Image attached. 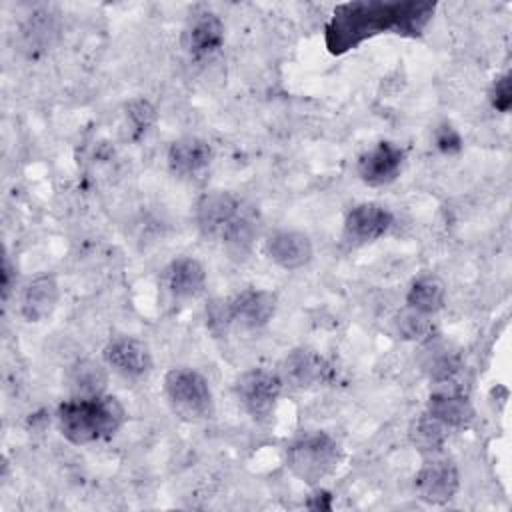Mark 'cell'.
<instances>
[{
	"label": "cell",
	"mask_w": 512,
	"mask_h": 512,
	"mask_svg": "<svg viewBox=\"0 0 512 512\" xmlns=\"http://www.w3.org/2000/svg\"><path fill=\"white\" fill-rule=\"evenodd\" d=\"M436 10L434 2H384L358 0L334 8L324 28V42L330 54H344L366 38L390 32L400 36H420Z\"/></svg>",
	"instance_id": "obj_1"
},
{
	"label": "cell",
	"mask_w": 512,
	"mask_h": 512,
	"mask_svg": "<svg viewBox=\"0 0 512 512\" xmlns=\"http://www.w3.org/2000/svg\"><path fill=\"white\" fill-rule=\"evenodd\" d=\"M126 420V410L114 396L72 398L58 408V428L72 444H90L114 436Z\"/></svg>",
	"instance_id": "obj_2"
},
{
	"label": "cell",
	"mask_w": 512,
	"mask_h": 512,
	"mask_svg": "<svg viewBox=\"0 0 512 512\" xmlns=\"http://www.w3.org/2000/svg\"><path fill=\"white\" fill-rule=\"evenodd\" d=\"M340 456V446L330 434L308 432L288 446L286 464L302 482L318 484L336 470Z\"/></svg>",
	"instance_id": "obj_3"
},
{
	"label": "cell",
	"mask_w": 512,
	"mask_h": 512,
	"mask_svg": "<svg viewBox=\"0 0 512 512\" xmlns=\"http://www.w3.org/2000/svg\"><path fill=\"white\" fill-rule=\"evenodd\" d=\"M164 392L170 408L184 420H202L212 412L208 380L192 368H172L164 376Z\"/></svg>",
	"instance_id": "obj_4"
},
{
	"label": "cell",
	"mask_w": 512,
	"mask_h": 512,
	"mask_svg": "<svg viewBox=\"0 0 512 512\" xmlns=\"http://www.w3.org/2000/svg\"><path fill=\"white\" fill-rule=\"evenodd\" d=\"M282 378L278 372L266 368H250L242 372L234 382V392L242 408L252 418H266L272 414L280 392H282Z\"/></svg>",
	"instance_id": "obj_5"
},
{
	"label": "cell",
	"mask_w": 512,
	"mask_h": 512,
	"mask_svg": "<svg viewBox=\"0 0 512 512\" xmlns=\"http://www.w3.org/2000/svg\"><path fill=\"white\" fill-rule=\"evenodd\" d=\"M460 486V474L450 458H430L422 464L414 478V488L418 496L430 504H444L454 498Z\"/></svg>",
	"instance_id": "obj_6"
},
{
	"label": "cell",
	"mask_w": 512,
	"mask_h": 512,
	"mask_svg": "<svg viewBox=\"0 0 512 512\" xmlns=\"http://www.w3.org/2000/svg\"><path fill=\"white\" fill-rule=\"evenodd\" d=\"M230 324H238L248 330L266 326L276 312V296L268 290L248 288L224 302Z\"/></svg>",
	"instance_id": "obj_7"
},
{
	"label": "cell",
	"mask_w": 512,
	"mask_h": 512,
	"mask_svg": "<svg viewBox=\"0 0 512 512\" xmlns=\"http://www.w3.org/2000/svg\"><path fill=\"white\" fill-rule=\"evenodd\" d=\"M404 164V150L382 140L358 158V176L368 186H384L398 178Z\"/></svg>",
	"instance_id": "obj_8"
},
{
	"label": "cell",
	"mask_w": 512,
	"mask_h": 512,
	"mask_svg": "<svg viewBox=\"0 0 512 512\" xmlns=\"http://www.w3.org/2000/svg\"><path fill=\"white\" fill-rule=\"evenodd\" d=\"M106 364L124 378H142L152 370L148 346L134 336H116L104 348Z\"/></svg>",
	"instance_id": "obj_9"
},
{
	"label": "cell",
	"mask_w": 512,
	"mask_h": 512,
	"mask_svg": "<svg viewBox=\"0 0 512 512\" xmlns=\"http://www.w3.org/2000/svg\"><path fill=\"white\" fill-rule=\"evenodd\" d=\"M240 202L222 190L204 194L196 204V222L204 236L222 238L226 228L240 216Z\"/></svg>",
	"instance_id": "obj_10"
},
{
	"label": "cell",
	"mask_w": 512,
	"mask_h": 512,
	"mask_svg": "<svg viewBox=\"0 0 512 512\" xmlns=\"http://www.w3.org/2000/svg\"><path fill=\"white\" fill-rule=\"evenodd\" d=\"M392 226V214L382 204L364 202L354 206L344 220V238L354 244L374 242Z\"/></svg>",
	"instance_id": "obj_11"
},
{
	"label": "cell",
	"mask_w": 512,
	"mask_h": 512,
	"mask_svg": "<svg viewBox=\"0 0 512 512\" xmlns=\"http://www.w3.org/2000/svg\"><path fill=\"white\" fill-rule=\"evenodd\" d=\"M278 374L284 384H288L296 390H304V388H312L320 382H326V378L330 374V366L314 350L298 348L284 356Z\"/></svg>",
	"instance_id": "obj_12"
},
{
	"label": "cell",
	"mask_w": 512,
	"mask_h": 512,
	"mask_svg": "<svg viewBox=\"0 0 512 512\" xmlns=\"http://www.w3.org/2000/svg\"><path fill=\"white\" fill-rule=\"evenodd\" d=\"M180 42L182 48L194 58L212 54L224 42V24L212 12H198L186 22Z\"/></svg>",
	"instance_id": "obj_13"
},
{
	"label": "cell",
	"mask_w": 512,
	"mask_h": 512,
	"mask_svg": "<svg viewBox=\"0 0 512 512\" xmlns=\"http://www.w3.org/2000/svg\"><path fill=\"white\" fill-rule=\"evenodd\" d=\"M264 250L268 258L284 270H298L306 266L314 256L310 238L296 230H280L270 234Z\"/></svg>",
	"instance_id": "obj_14"
},
{
	"label": "cell",
	"mask_w": 512,
	"mask_h": 512,
	"mask_svg": "<svg viewBox=\"0 0 512 512\" xmlns=\"http://www.w3.org/2000/svg\"><path fill=\"white\" fill-rule=\"evenodd\" d=\"M162 284L172 298L190 300L202 294L206 284V270L196 258L184 256L170 262L162 274Z\"/></svg>",
	"instance_id": "obj_15"
},
{
	"label": "cell",
	"mask_w": 512,
	"mask_h": 512,
	"mask_svg": "<svg viewBox=\"0 0 512 512\" xmlns=\"http://www.w3.org/2000/svg\"><path fill=\"white\" fill-rule=\"evenodd\" d=\"M58 296L60 290L56 278L52 274H40L26 284L20 300V312L28 322H40L52 314Z\"/></svg>",
	"instance_id": "obj_16"
},
{
	"label": "cell",
	"mask_w": 512,
	"mask_h": 512,
	"mask_svg": "<svg viewBox=\"0 0 512 512\" xmlns=\"http://www.w3.org/2000/svg\"><path fill=\"white\" fill-rule=\"evenodd\" d=\"M212 162V146L198 136H184L170 144L168 166L174 174L190 176Z\"/></svg>",
	"instance_id": "obj_17"
},
{
	"label": "cell",
	"mask_w": 512,
	"mask_h": 512,
	"mask_svg": "<svg viewBox=\"0 0 512 512\" xmlns=\"http://www.w3.org/2000/svg\"><path fill=\"white\" fill-rule=\"evenodd\" d=\"M428 414L450 428H464L474 418L470 400L456 388H442L430 394Z\"/></svg>",
	"instance_id": "obj_18"
},
{
	"label": "cell",
	"mask_w": 512,
	"mask_h": 512,
	"mask_svg": "<svg viewBox=\"0 0 512 512\" xmlns=\"http://www.w3.org/2000/svg\"><path fill=\"white\" fill-rule=\"evenodd\" d=\"M108 382V374L100 362L94 360H80L70 366L66 376V386L70 388L74 398H88L98 396L104 392Z\"/></svg>",
	"instance_id": "obj_19"
},
{
	"label": "cell",
	"mask_w": 512,
	"mask_h": 512,
	"mask_svg": "<svg viewBox=\"0 0 512 512\" xmlns=\"http://www.w3.org/2000/svg\"><path fill=\"white\" fill-rule=\"evenodd\" d=\"M446 300V288L444 282L438 276L426 274L420 276L412 282V286L408 288L406 294V304L410 310L420 312V314H436L438 310H442Z\"/></svg>",
	"instance_id": "obj_20"
},
{
	"label": "cell",
	"mask_w": 512,
	"mask_h": 512,
	"mask_svg": "<svg viewBox=\"0 0 512 512\" xmlns=\"http://www.w3.org/2000/svg\"><path fill=\"white\" fill-rule=\"evenodd\" d=\"M408 436L422 454H438L446 444V426L426 412L412 422Z\"/></svg>",
	"instance_id": "obj_21"
},
{
	"label": "cell",
	"mask_w": 512,
	"mask_h": 512,
	"mask_svg": "<svg viewBox=\"0 0 512 512\" xmlns=\"http://www.w3.org/2000/svg\"><path fill=\"white\" fill-rule=\"evenodd\" d=\"M256 228L252 218H248L244 212H240V216L226 228V232L222 234V242L226 244V248L234 254V256H244L254 240Z\"/></svg>",
	"instance_id": "obj_22"
},
{
	"label": "cell",
	"mask_w": 512,
	"mask_h": 512,
	"mask_svg": "<svg viewBox=\"0 0 512 512\" xmlns=\"http://www.w3.org/2000/svg\"><path fill=\"white\" fill-rule=\"evenodd\" d=\"M126 116H128V122L132 126V132L134 136H142L148 132V128L154 124L156 120V112L154 108L150 106V102L146 100H132L128 106H126Z\"/></svg>",
	"instance_id": "obj_23"
},
{
	"label": "cell",
	"mask_w": 512,
	"mask_h": 512,
	"mask_svg": "<svg viewBox=\"0 0 512 512\" xmlns=\"http://www.w3.org/2000/svg\"><path fill=\"white\" fill-rule=\"evenodd\" d=\"M398 330L404 334V338L416 340V338H426L432 330V324L426 314H420L408 308V312L400 314L398 318Z\"/></svg>",
	"instance_id": "obj_24"
},
{
	"label": "cell",
	"mask_w": 512,
	"mask_h": 512,
	"mask_svg": "<svg viewBox=\"0 0 512 512\" xmlns=\"http://www.w3.org/2000/svg\"><path fill=\"white\" fill-rule=\"evenodd\" d=\"M490 102L498 112H508L512 104V86H510V74H502L494 80L490 90Z\"/></svg>",
	"instance_id": "obj_25"
},
{
	"label": "cell",
	"mask_w": 512,
	"mask_h": 512,
	"mask_svg": "<svg viewBox=\"0 0 512 512\" xmlns=\"http://www.w3.org/2000/svg\"><path fill=\"white\" fill-rule=\"evenodd\" d=\"M434 138H436L438 150L444 152V154H456L462 148V138H460V134L450 124H442L436 130Z\"/></svg>",
	"instance_id": "obj_26"
},
{
	"label": "cell",
	"mask_w": 512,
	"mask_h": 512,
	"mask_svg": "<svg viewBox=\"0 0 512 512\" xmlns=\"http://www.w3.org/2000/svg\"><path fill=\"white\" fill-rule=\"evenodd\" d=\"M10 288H12V264H10V258L4 256V266H2V296H4V300L8 298Z\"/></svg>",
	"instance_id": "obj_27"
}]
</instances>
